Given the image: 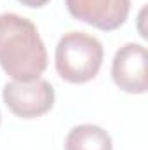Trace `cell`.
<instances>
[{
    "label": "cell",
    "mask_w": 148,
    "mask_h": 150,
    "mask_svg": "<svg viewBox=\"0 0 148 150\" xmlns=\"http://www.w3.org/2000/svg\"><path fill=\"white\" fill-rule=\"evenodd\" d=\"M0 67L12 80H37L47 68V49L37 26L14 12L0 14Z\"/></svg>",
    "instance_id": "cell-1"
},
{
    "label": "cell",
    "mask_w": 148,
    "mask_h": 150,
    "mask_svg": "<svg viewBox=\"0 0 148 150\" xmlns=\"http://www.w3.org/2000/svg\"><path fill=\"white\" fill-rule=\"evenodd\" d=\"M103 58V44L94 35L68 32L56 45V72L70 84H85L99 74Z\"/></svg>",
    "instance_id": "cell-2"
},
{
    "label": "cell",
    "mask_w": 148,
    "mask_h": 150,
    "mask_svg": "<svg viewBox=\"0 0 148 150\" xmlns=\"http://www.w3.org/2000/svg\"><path fill=\"white\" fill-rule=\"evenodd\" d=\"M7 108L19 119H37L54 107L56 93L51 82L37 79L30 82L11 80L2 89Z\"/></svg>",
    "instance_id": "cell-3"
},
{
    "label": "cell",
    "mask_w": 148,
    "mask_h": 150,
    "mask_svg": "<svg viewBox=\"0 0 148 150\" xmlns=\"http://www.w3.org/2000/svg\"><path fill=\"white\" fill-rule=\"evenodd\" d=\"M148 52L141 44L122 45L111 61V79L118 89L129 94H143L148 89Z\"/></svg>",
    "instance_id": "cell-4"
},
{
    "label": "cell",
    "mask_w": 148,
    "mask_h": 150,
    "mask_svg": "<svg viewBox=\"0 0 148 150\" xmlns=\"http://www.w3.org/2000/svg\"><path fill=\"white\" fill-rule=\"evenodd\" d=\"M68 12L98 30L113 32L120 28L131 11V0H65Z\"/></svg>",
    "instance_id": "cell-5"
},
{
    "label": "cell",
    "mask_w": 148,
    "mask_h": 150,
    "mask_svg": "<svg viewBox=\"0 0 148 150\" xmlns=\"http://www.w3.org/2000/svg\"><path fill=\"white\" fill-rule=\"evenodd\" d=\"M65 150H113L111 136L96 124H78L70 129Z\"/></svg>",
    "instance_id": "cell-6"
},
{
    "label": "cell",
    "mask_w": 148,
    "mask_h": 150,
    "mask_svg": "<svg viewBox=\"0 0 148 150\" xmlns=\"http://www.w3.org/2000/svg\"><path fill=\"white\" fill-rule=\"evenodd\" d=\"M18 2H21V4L26 5V7H33V9H37V7H44L49 0H18Z\"/></svg>",
    "instance_id": "cell-7"
},
{
    "label": "cell",
    "mask_w": 148,
    "mask_h": 150,
    "mask_svg": "<svg viewBox=\"0 0 148 150\" xmlns=\"http://www.w3.org/2000/svg\"><path fill=\"white\" fill-rule=\"evenodd\" d=\"M0 122H2V113H0Z\"/></svg>",
    "instance_id": "cell-8"
}]
</instances>
